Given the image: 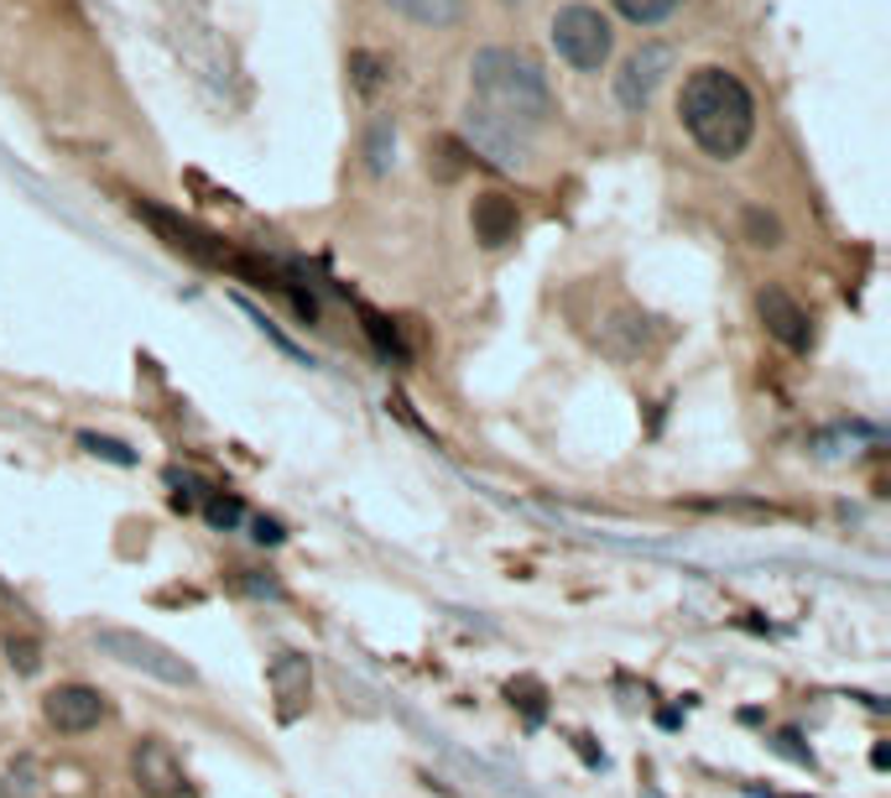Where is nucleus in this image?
<instances>
[{
    "label": "nucleus",
    "mask_w": 891,
    "mask_h": 798,
    "mask_svg": "<svg viewBox=\"0 0 891 798\" xmlns=\"http://www.w3.org/2000/svg\"><path fill=\"white\" fill-rule=\"evenodd\" d=\"M678 116H683V131L698 141V152H710L714 162L740 157L756 136L751 89L719 63H704L689 74L683 95H678Z\"/></svg>",
    "instance_id": "f257e3e1"
},
{
    "label": "nucleus",
    "mask_w": 891,
    "mask_h": 798,
    "mask_svg": "<svg viewBox=\"0 0 891 798\" xmlns=\"http://www.w3.org/2000/svg\"><path fill=\"white\" fill-rule=\"evenodd\" d=\"M470 89H475L480 110L501 116L516 131H537L542 120L553 116L548 74L521 47H480L475 63H470Z\"/></svg>",
    "instance_id": "f03ea898"
},
{
    "label": "nucleus",
    "mask_w": 891,
    "mask_h": 798,
    "mask_svg": "<svg viewBox=\"0 0 891 798\" xmlns=\"http://www.w3.org/2000/svg\"><path fill=\"white\" fill-rule=\"evenodd\" d=\"M95 647L105 653V658H116V663H125V668L146 674V679L178 684V689L198 684L194 663L178 658L173 647H162L157 637H141V632H125V626H99V632H95Z\"/></svg>",
    "instance_id": "7ed1b4c3"
},
{
    "label": "nucleus",
    "mask_w": 891,
    "mask_h": 798,
    "mask_svg": "<svg viewBox=\"0 0 891 798\" xmlns=\"http://www.w3.org/2000/svg\"><path fill=\"white\" fill-rule=\"evenodd\" d=\"M553 47L558 58L579 68V74H600L615 53V32L610 21L600 17L594 6H563L553 17Z\"/></svg>",
    "instance_id": "20e7f679"
},
{
    "label": "nucleus",
    "mask_w": 891,
    "mask_h": 798,
    "mask_svg": "<svg viewBox=\"0 0 891 798\" xmlns=\"http://www.w3.org/2000/svg\"><path fill=\"white\" fill-rule=\"evenodd\" d=\"M459 141H464V152H470V157L491 162V167H501V173H521V167H527V157H532V141H527V131L506 125L501 116L480 110V105H470V110H464V120H459Z\"/></svg>",
    "instance_id": "39448f33"
},
{
    "label": "nucleus",
    "mask_w": 891,
    "mask_h": 798,
    "mask_svg": "<svg viewBox=\"0 0 891 798\" xmlns=\"http://www.w3.org/2000/svg\"><path fill=\"white\" fill-rule=\"evenodd\" d=\"M131 209H136V220H146L162 240H167V251H178V256L198 261V266H230V251H224L209 230H198L194 220H183V215H173V209H162V204H152V199H136Z\"/></svg>",
    "instance_id": "423d86ee"
},
{
    "label": "nucleus",
    "mask_w": 891,
    "mask_h": 798,
    "mask_svg": "<svg viewBox=\"0 0 891 798\" xmlns=\"http://www.w3.org/2000/svg\"><path fill=\"white\" fill-rule=\"evenodd\" d=\"M673 47H662V42H647V47H636L631 58H626V68L615 74V100L626 105V110H647V100L657 95V84L673 74Z\"/></svg>",
    "instance_id": "0eeeda50"
},
{
    "label": "nucleus",
    "mask_w": 891,
    "mask_h": 798,
    "mask_svg": "<svg viewBox=\"0 0 891 798\" xmlns=\"http://www.w3.org/2000/svg\"><path fill=\"white\" fill-rule=\"evenodd\" d=\"M42 715L63 736H84V731H95L99 720L110 715V704H105V695L95 684H58L53 695L42 699Z\"/></svg>",
    "instance_id": "6e6552de"
},
{
    "label": "nucleus",
    "mask_w": 891,
    "mask_h": 798,
    "mask_svg": "<svg viewBox=\"0 0 891 798\" xmlns=\"http://www.w3.org/2000/svg\"><path fill=\"white\" fill-rule=\"evenodd\" d=\"M756 314H761V324H767V335L777 345H788V350H809L813 345L809 308L792 298V293H782V287H761L756 293Z\"/></svg>",
    "instance_id": "1a4fd4ad"
},
{
    "label": "nucleus",
    "mask_w": 891,
    "mask_h": 798,
    "mask_svg": "<svg viewBox=\"0 0 891 798\" xmlns=\"http://www.w3.org/2000/svg\"><path fill=\"white\" fill-rule=\"evenodd\" d=\"M131 773H136V783L152 798H173V794H183V788H188V778H183V762L173 757V746H167L162 736L136 741V752H131Z\"/></svg>",
    "instance_id": "9d476101"
},
{
    "label": "nucleus",
    "mask_w": 891,
    "mask_h": 798,
    "mask_svg": "<svg viewBox=\"0 0 891 798\" xmlns=\"http://www.w3.org/2000/svg\"><path fill=\"white\" fill-rule=\"evenodd\" d=\"M266 679H272V695H277L282 720H297L302 710H308V699H314V668H308L302 653H282V658H272Z\"/></svg>",
    "instance_id": "9b49d317"
},
{
    "label": "nucleus",
    "mask_w": 891,
    "mask_h": 798,
    "mask_svg": "<svg viewBox=\"0 0 891 798\" xmlns=\"http://www.w3.org/2000/svg\"><path fill=\"white\" fill-rule=\"evenodd\" d=\"M470 225H475V240L485 251H501V245H512L516 240L521 215H516V204L506 199V194H480L475 209H470Z\"/></svg>",
    "instance_id": "f8f14e48"
},
{
    "label": "nucleus",
    "mask_w": 891,
    "mask_h": 798,
    "mask_svg": "<svg viewBox=\"0 0 891 798\" xmlns=\"http://www.w3.org/2000/svg\"><path fill=\"white\" fill-rule=\"evenodd\" d=\"M386 6L417 26H454L464 17V0H386Z\"/></svg>",
    "instance_id": "ddd939ff"
},
{
    "label": "nucleus",
    "mask_w": 891,
    "mask_h": 798,
    "mask_svg": "<svg viewBox=\"0 0 891 798\" xmlns=\"http://www.w3.org/2000/svg\"><path fill=\"white\" fill-rule=\"evenodd\" d=\"M615 11L626 21H636V26H657V21H668L683 6V0H610Z\"/></svg>",
    "instance_id": "4468645a"
},
{
    "label": "nucleus",
    "mask_w": 891,
    "mask_h": 798,
    "mask_svg": "<svg viewBox=\"0 0 891 798\" xmlns=\"http://www.w3.org/2000/svg\"><path fill=\"white\" fill-rule=\"evenodd\" d=\"M245 517V506H240V496H224V491H209L204 496V522L209 527H219V533H230L235 522Z\"/></svg>",
    "instance_id": "2eb2a0df"
},
{
    "label": "nucleus",
    "mask_w": 891,
    "mask_h": 798,
    "mask_svg": "<svg viewBox=\"0 0 891 798\" xmlns=\"http://www.w3.org/2000/svg\"><path fill=\"white\" fill-rule=\"evenodd\" d=\"M350 74H355L360 95H376L381 84H386V63H381L376 53H350Z\"/></svg>",
    "instance_id": "dca6fc26"
},
{
    "label": "nucleus",
    "mask_w": 891,
    "mask_h": 798,
    "mask_svg": "<svg viewBox=\"0 0 891 798\" xmlns=\"http://www.w3.org/2000/svg\"><path fill=\"white\" fill-rule=\"evenodd\" d=\"M6 788H11V798H42V767L32 757H21L11 773H6Z\"/></svg>",
    "instance_id": "f3484780"
},
{
    "label": "nucleus",
    "mask_w": 891,
    "mask_h": 798,
    "mask_svg": "<svg viewBox=\"0 0 891 798\" xmlns=\"http://www.w3.org/2000/svg\"><path fill=\"white\" fill-rule=\"evenodd\" d=\"M365 335L376 340L381 360H396V365H407V350H402V340H396V329L386 319H376V314H365Z\"/></svg>",
    "instance_id": "a211bd4d"
},
{
    "label": "nucleus",
    "mask_w": 891,
    "mask_h": 798,
    "mask_svg": "<svg viewBox=\"0 0 891 798\" xmlns=\"http://www.w3.org/2000/svg\"><path fill=\"white\" fill-rule=\"evenodd\" d=\"M6 658H11V668H16V674H37V668H42L37 637H16V632H11V637H6Z\"/></svg>",
    "instance_id": "6ab92c4d"
},
{
    "label": "nucleus",
    "mask_w": 891,
    "mask_h": 798,
    "mask_svg": "<svg viewBox=\"0 0 891 798\" xmlns=\"http://www.w3.org/2000/svg\"><path fill=\"white\" fill-rule=\"evenodd\" d=\"M167 485H173V506H178V512H194L198 496L209 491L198 475H183V470H167Z\"/></svg>",
    "instance_id": "aec40b11"
},
{
    "label": "nucleus",
    "mask_w": 891,
    "mask_h": 798,
    "mask_svg": "<svg viewBox=\"0 0 891 798\" xmlns=\"http://www.w3.org/2000/svg\"><path fill=\"white\" fill-rule=\"evenodd\" d=\"M79 444L89 449V455H99V459H110V464H136V455L125 449L120 439H99V434H79Z\"/></svg>",
    "instance_id": "412c9836"
},
{
    "label": "nucleus",
    "mask_w": 891,
    "mask_h": 798,
    "mask_svg": "<svg viewBox=\"0 0 891 798\" xmlns=\"http://www.w3.org/2000/svg\"><path fill=\"white\" fill-rule=\"evenodd\" d=\"M746 225H751V245H782V225L772 220V215H761V209H746Z\"/></svg>",
    "instance_id": "4be33fe9"
},
{
    "label": "nucleus",
    "mask_w": 891,
    "mask_h": 798,
    "mask_svg": "<svg viewBox=\"0 0 891 798\" xmlns=\"http://www.w3.org/2000/svg\"><path fill=\"white\" fill-rule=\"evenodd\" d=\"M512 704H521L532 725L542 720V689H537V684H512Z\"/></svg>",
    "instance_id": "5701e85b"
},
{
    "label": "nucleus",
    "mask_w": 891,
    "mask_h": 798,
    "mask_svg": "<svg viewBox=\"0 0 891 798\" xmlns=\"http://www.w3.org/2000/svg\"><path fill=\"white\" fill-rule=\"evenodd\" d=\"M386 141H392V125L381 120L376 131H371V146H365V157H371V173H386V162H392V157H386Z\"/></svg>",
    "instance_id": "b1692460"
},
{
    "label": "nucleus",
    "mask_w": 891,
    "mask_h": 798,
    "mask_svg": "<svg viewBox=\"0 0 891 798\" xmlns=\"http://www.w3.org/2000/svg\"><path fill=\"white\" fill-rule=\"evenodd\" d=\"M251 527H256V543H282V538H287V533H282V522H277V517H256V522H251Z\"/></svg>",
    "instance_id": "393cba45"
}]
</instances>
